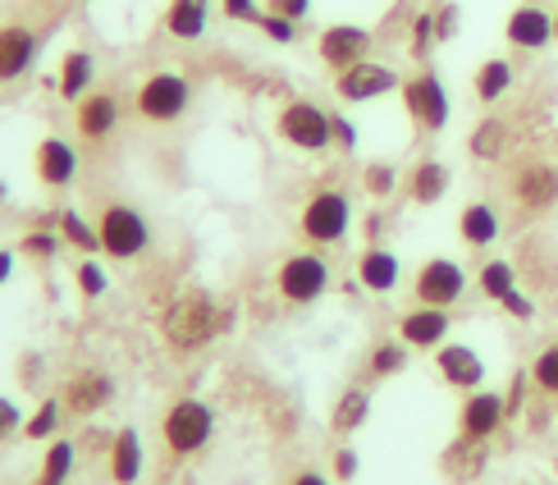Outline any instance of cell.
Returning <instances> with one entry per match:
<instances>
[{
  "label": "cell",
  "instance_id": "7402d4cb",
  "mask_svg": "<svg viewBox=\"0 0 558 485\" xmlns=\"http://www.w3.org/2000/svg\"><path fill=\"white\" fill-rule=\"evenodd\" d=\"M92 83H97V56L83 51V46L64 51V56H60V74H56V92H60V97H64L69 106H78L87 92H97Z\"/></svg>",
  "mask_w": 558,
  "mask_h": 485
},
{
  "label": "cell",
  "instance_id": "d4e9b609",
  "mask_svg": "<svg viewBox=\"0 0 558 485\" xmlns=\"http://www.w3.org/2000/svg\"><path fill=\"white\" fill-rule=\"evenodd\" d=\"M211 28V0H170L166 5V33L174 41H202Z\"/></svg>",
  "mask_w": 558,
  "mask_h": 485
},
{
  "label": "cell",
  "instance_id": "f1b7e54d",
  "mask_svg": "<svg viewBox=\"0 0 558 485\" xmlns=\"http://www.w3.org/2000/svg\"><path fill=\"white\" fill-rule=\"evenodd\" d=\"M366 417H371V395L362 385H348L339 395V403H335V412H330V431L335 435H353V431L366 426Z\"/></svg>",
  "mask_w": 558,
  "mask_h": 485
},
{
  "label": "cell",
  "instance_id": "7c38bea8",
  "mask_svg": "<svg viewBox=\"0 0 558 485\" xmlns=\"http://www.w3.org/2000/svg\"><path fill=\"white\" fill-rule=\"evenodd\" d=\"M78 170H83V156H78L74 143H64V137L51 133V137H41V143L33 147V174H37L41 189H51V193L74 189Z\"/></svg>",
  "mask_w": 558,
  "mask_h": 485
},
{
  "label": "cell",
  "instance_id": "b9f144b4",
  "mask_svg": "<svg viewBox=\"0 0 558 485\" xmlns=\"http://www.w3.org/2000/svg\"><path fill=\"white\" fill-rule=\"evenodd\" d=\"M220 14L234 19V23H257L266 10L257 5V0H220Z\"/></svg>",
  "mask_w": 558,
  "mask_h": 485
},
{
  "label": "cell",
  "instance_id": "7bdbcfd3",
  "mask_svg": "<svg viewBox=\"0 0 558 485\" xmlns=\"http://www.w3.org/2000/svg\"><path fill=\"white\" fill-rule=\"evenodd\" d=\"M458 23H462V10L453 5V0H449V5H439V10H435V33H439V41L458 37Z\"/></svg>",
  "mask_w": 558,
  "mask_h": 485
},
{
  "label": "cell",
  "instance_id": "1f68e13d",
  "mask_svg": "<svg viewBox=\"0 0 558 485\" xmlns=\"http://www.w3.org/2000/svg\"><path fill=\"white\" fill-rule=\"evenodd\" d=\"M472 156L476 160H499L504 151H508V124L504 120H495V114H490V120H481L476 129H472Z\"/></svg>",
  "mask_w": 558,
  "mask_h": 485
},
{
  "label": "cell",
  "instance_id": "2e32d148",
  "mask_svg": "<svg viewBox=\"0 0 558 485\" xmlns=\"http://www.w3.org/2000/svg\"><path fill=\"white\" fill-rule=\"evenodd\" d=\"M504 37H508V46H518V51H545V46L558 37L554 33V10L536 5V0H522V5L508 14Z\"/></svg>",
  "mask_w": 558,
  "mask_h": 485
},
{
  "label": "cell",
  "instance_id": "8d00e7d4",
  "mask_svg": "<svg viewBox=\"0 0 558 485\" xmlns=\"http://www.w3.org/2000/svg\"><path fill=\"white\" fill-rule=\"evenodd\" d=\"M531 385H536L541 395L558 399V343H549V349H541V357L531 362Z\"/></svg>",
  "mask_w": 558,
  "mask_h": 485
},
{
  "label": "cell",
  "instance_id": "836d02e7",
  "mask_svg": "<svg viewBox=\"0 0 558 485\" xmlns=\"http://www.w3.org/2000/svg\"><path fill=\"white\" fill-rule=\"evenodd\" d=\"M74 284H78V293L87 298V303H97V298L110 293V270H106L97 257H78V266H74Z\"/></svg>",
  "mask_w": 558,
  "mask_h": 485
},
{
  "label": "cell",
  "instance_id": "9c48e42d",
  "mask_svg": "<svg viewBox=\"0 0 558 485\" xmlns=\"http://www.w3.org/2000/svg\"><path fill=\"white\" fill-rule=\"evenodd\" d=\"M399 87H403V74L393 64H380V60H362L353 69H343V74H335V97L343 106H371Z\"/></svg>",
  "mask_w": 558,
  "mask_h": 485
},
{
  "label": "cell",
  "instance_id": "681fc988",
  "mask_svg": "<svg viewBox=\"0 0 558 485\" xmlns=\"http://www.w3.org/2000/svg\"><path fill=\"white\" fill-rule=\"evenodd\" d=\"M289 485H330V476H320V472H312V468H307V472H298Z\"/></svg>",
  "mask_w": 558,
  "mask_h": 485
},
{
  "label": "cell",
  "instance_id": "ba28073f",
  "mask_svg": "<svg viewBox=\"0 0 558 485\" xmlns=\"http://www.w3.org/2000/svg\"><path fill=\"white\" fill-rule=\"evenodd\" d=\"M330 280H335L330 262H325L320 252H293V257H284V262H279V270H275V289L293 307L320 303V298L330 293Z\"/></svg>",
  "mask_w": 558,
  "mask_h": 485
},
{
  "label": "cell",
  "instance_id": "d590c367",
  "mask_svg": "<svg viewBox=\"0 0 558 485\" xmlns=\"http://www.w3.org/2000/svg\"><path fill=\"white\" fill-rule=\"evenodd\" d=\"M362 189L371 202H385V197H393V189H399V170H393L389 160H371L362 170Z\"/></svg>",
  "mask_w": 558,
  "mask_h": 485
},
{
  "label": "cell",
  "instance_id": "f6af8a7d",
  "mask_svg": "<svg viewBox=\"0 0 558 485\" xmlns=\"http://www.w3.org/2000/svg\"><path fill=\"white\" fill-rule=\"evenodd\" d=\"M266 10L270 14H284V19H293V23H302L312 14V0H266Z\"/></svg>",
  "mask_w": 558,
  "mask_h": 485
},
{
  "label": "cell",
  "instance_id": "30bf717a",
  "mask_svg": "<svg viewBox=\"0 0 558 485\" xmlns=\"http://www.w3.org/2000/svg\"><path fill=\"white\" fill-rule=\"evenodd\" d=\"M462 293H468V270H462L453 257H430L416 266V280H412V298L422 307H453L462 303Z\"/></svg>",
  "mask_w": 558,
  "mask_h": 485
},
{
  "label": "cell",
  "instance_id": "e0dca14e",
  "mask_svg": "<svg viewBox=\"0 0 558 485\" xmlns=\"http://www.w3.org/2000/svg\"><path fill=\"white\" fill-rule=\"evenodd\" d=\"M110 399H114V380L106 372H97V366L74 372L60 389V403H64V412H74V417H92V412H101Z\"/></svg>",
  "mask_w": 558,
  "mask_h": 485
},
{
  "label": "cell",
  "instance_id": "f546056e",
  "mask_svg": "<svg viewBox=\"0 0 558 485\" xmlns=\"http://www.w3.org/2000/svg\"><path fill=\"white\" fill-rule=\"evenodd\" d=\"M476 289H481L485 298H490V303H504V298L518 289V266H513V262H504V257L485 262V266H481V275H476Z\"/></svg>",
  "mask_w": 558,
  "mask_h": 485
},
{
  "label": "cell",
  "instance_id": "f907efd6",
  "mask_svg": "<svg viewBox=\"0 0 558 485\" xmlns=\"http://www.w3.org/2000/svg\"><path fill=\"white\" fill-rule=\"evenodd\" d=\"M554 33H558V0H554Z\"/></svg>",
  "mask_w": 558,
  "mask_h": 485
},
{
  "label": "cell",
  "instance_id": "5b68a950",
  "mask_svg": "<svg viewBox=\"0 0 558 485\" xmlns=\"http://www.w3.org/2000/svg\"><path fill=\"white\" fill-rule=\"evenodd\" d=\"M399 97H403V110H408V120L416 124V133L435 137V133L449 129L453 101H449V87H445V78H439L435 69H416L412 78H403Z\"/></svg>",
  "mask_w": 558,
  "mask_h": 485
},
{
  "label": "cell",
  "instance_id": "5bb4252c",
  "mask_svg": "<svg viewBox=\"0 0 558 485\" xmlns=\"http://www.w3.org/2000/svg\"><path fill=\"white\" fill-rule=\"evenodd\" d=\"M504 417H508L504 395H495V389H472L468 403H462V412H458V431H462V440L485 445V440H495Z\"/></svg>",
  "mask_w": 558,
  "mask_h": 485
},
{
  "label": "cell",
  "instance_id": "c3c4849f",
  "mask_svg": "<svg viewBox=\"0 0 558 485\" xmlns=\"http://www.w3.org/2000/svg\"><path fill=\"white\" fill-rule=\"evenodd\" d=\"M14 266H19V252L14 247H0V289L14 280Z\"/></svg>",
  "mask_w": 558,
  "mask_h": 485
},
{
  "label": "cell",
  "instance_id": "ab89813d",
  "mask_svg": "<svg viewBox=\"0 0 558 485\" xmlns=\"http://www.w3.org/2000/svg\"><path fill=\"white\" fill-rule=\"evenodd\" d=\"M257 28H262L275 46H293V41H298V23L284 19V14H270V10H266V14L257 19Z\"/></svg>",
  "mask_w": 558,
  "mask_h": 485
},
{
  "label": "cell",
  "instance_id": "4dcf8cb0",
  "mask_svg": "<svg viewBox=\"0 0 558 485\" xmlns=\"http://www.w3.org/2000/svg\"><path fill=\"white\" fill-rule=\"evenodd\" d=\"M408 343L403 339H385V343H376L371 349V357H366V372L376 376V380H389V376H403V366H408Z\"/></svg>",
  "mask_w": 558,
  "mask_h": 485
},
{
  "label": "cell",
  "instance_id": "3957f363",
  "mask_svg": "<svg viewBox=\"0 0 558 485\" xmlns=\"http://www.w3.org/2000/svg\"><path fill=\"white\" fill-rule=\"evenodd\" d=\"M189 106H193V83L174 74V69H156L133 92V110L147 124H179L189 114Z\"/></svg>",
  "mask_w": 558,
  "mask_h": 485
},
{
  "label": "cell",
  "instance_id": "e575fe53",
  "mask_svg": "<svg viewBox=\"0 0 558 485\" xmlns=\"http://www.w3.org/2000/svg\"><path fill=\"white\" fill-rule=\"evenodd\" d=\"M60 422H64V403L60 399H46L28 422H23V435L28 440H56V431H60Z\"/></svg>",
  "mask_w": 558,
  "mask_h": 485
},
{
  "label": "cell",
  "instance_id": "ee69618b",
  "mask_svg": "<svg viewBox=\"0 0 558 485\" xmlns=\"http://www.w3.org/2000/svg\"><path fill=\"white\" fill-rule=\"evenodd\" d=\"M499 307H504L508 316H513V320H531V316H536V303H531V298H526L522 289H513V293H508Z\"/></svg>",
  "mask_w": 558,
  "mask_h": 485
},
{
  "label": "cell",
  "instance_id": "74e56055",
  "mask_svg": "<svg viewBox=\"0 0 558 485\" xmlns=\"http://www.w3.org/2000/svg\"><path fill=\"white\" fill-rule=\"evenodd\" d=\"M60 247H64V239L56 234V229H28L23 243H19V252H23V257H33V262H51Z\"/></svg>",
  "mask_w": 558,
  "mask_h": 485
},
{
  "label": "cell",
  "instance_id": "8992f818",
  "mask_svg": "<svg viewBox=\"0 0 558 485\" xmlns=\"http://www.w3.org/2000/svg\"><path fill=\"white\" fill-rule=\"evenodd\" d=\"M211 435H216V412L202 399H179V403H170L166 417H160V440H166V449L174 458L202 453L211 445Z\"/></svg>",
  "mask_w": 558,
  "mask_h": 485
},
{
  "label": "cell",
  "instance_id": "bcb514c9",
  "mask_svg": "<svg viewBox=\"0 0 558 485\" xmlns=\"http://www.w3.org/2000/svg\"><path fill=\"white\" fill-rule=\"evenodd\" d=\"M335 147L339 151H353L357 147V124L348 114H335Z\"/></svg>",
  "mask_w": 558,
  "mask_h": 485
},
{
  "label": "cell",
  "instance_id": "d6a6232c",
  "mask_svg": "<svg viewBox=\"0 0 558 485\" xmlns=\"http://www.w3.org/2000/svg\"><path fill=\"white\" fill-rule=\"evenodd\" d=\"M69 476H74V445L51 440V449H46V458H41L37 485H69Z\"/></svg>",
  "mask_w": 558,
  "mask_h": 485
},
{
  "label": "cell",
  "instance_id": "603a6c76",
  "mask_svg": "<svg viewBox=\"0 0 558 485\" xmlns=\"http://www.w3.org/2000/svg\"><path fill=\"white\" fill-rule=\"evenodd\" d=\"M399 280H403V262L393 257L389 247H366L362 257H357V284L366 289V293H393L399 289Z\"/></svg>",
  "mask_w": 558,
  "mask_h": 485
},
{
  "label": "cell",
  "instance_id": "7a4b0ae2",
  "mask_svg": "<svg viewBox=\"0 0 558 485\" xmlns=\"http://www.w3.org/2000/svg\"><path fill=\"white\" fill-rule=\"evenodd\" d=\"M275 133L284 147L320 156V151L335 147V110H325L316 101H289L275 114Z\"/></svg>",
  "mask_w": 558,
  "mask_h": 485
},
{
  "label": "cell",
  "instance_id": "6da1fadb",
  "mask_svg": "<svg viewBox=\"0 0 558 485\" xmlns=\"http://www.w3.org/2000/svg\"><path fill=\"white\" fill-rule=\"evenodd\" d=\"M160 330H166V343L174 353H193L202 343H211L220 335V307L211 293H183L170 303L166 320H160Z\"/></svg>",
  "mask_w": 558,
  "mask_h": 485
},
{
  "label": "cell",
  "instance_id": "484cf974",
  "mask_svg": "<svg viewBox=\"0 0 558 485\" xmlns=\"http://www.w3.org/2000/svg\"><path fill=\"white\" fill-rule=\"evenodd\" d=\"M513 83H518L513 60L490 56V60H485V64L476 69V74H472V97H476L481 106H495V101H504L508 92H513Z\"/></svg>",
  "mask_w": 558,
  "mask_h": 485
},
{
  "label": "cell",
  "instance_id": "f35d334b",
  "mask_svg": "<svg viewBox=\"0 0 558 485\" xmlns=\"http://www.w3.org/2000/svg\"><path fill=\"white\" fill-rule=\"evenodd\" d=\"M435 41H439V33H435V10H422L412 19V37H408V51L416 56V60H426L430 51H435Z\"/></svg>",
  "mask_w": 558,
  "mask_h": 485
},
{
  "label": "cell",
  "instance_id": "277c9868",
  "mask_svg": "<svg viewBox=\"0 0 558 485\" xmlns=\"http://www.w3.org/2000/svg\"><path fill=\"white\" fill-rule=\"evenodd\" d=\"M97 234H101V252L110 262H137L151 247V225L129 202H106L101 206L97 211Z\"/></svg>",
  "mask_w": 558,
  "mask_h": 485
},
{
  "label": "cell",
  "instance_id": "d6986e66",
  "mask_svg": "<svg viewBox=\"0 0 558 485\" xmlns=\"http://www.w3.org/2000/svg\"><path fill=\"white\" fill-rule=\"evenodd\" d=\"M449 330H453V320H449L445 307H422V303H416L412 312L399 316V339L408 343V349H422V353L445 349Z\"/></svg>",
  "mask_w": 558,
  "mask_h": 485
},
{
  "label": "cell",
  "instance_id": "816d5d0a",
  "mask_svg": "<svg viewBox=\"0 0 558 485\" xmlns=\"http://www.w3.org/2000/svg\"><path fill=\"white\" fill-rule=\"evenodd\" d=\"M5 193H10V189H5V183H0V202H5Z\"/></svg>",
  "mask_w": 558,
  "mask_h": 485
},
{
  "label": "cell",
  "instance_id": "ac0fdd59",
  "mask_svg": "<svg viewBox=\"0 0 558 485\" xmlns=\"http://www.w3.org/2000/svg\"><path fill=\"white\" fill-rule=\"evenodd\" d=\"M120 114H124V106L114 92H87V97L74 106V129H78L83 143H106V137L120 129Z\"/></svg>",
  "mask_w": 558,
  "mask_h": 485
},
{
  "label": "cell",
  "instance_id": "9a60e30c",
  "mask_svg": "<svg viewBox=\"0 0 558 485\" xmlns=\"http://www.w3.org/2000/svg\"><path fill=\"white\" fill-rule=\"evenodd\" d=\"M513 197L522 211H554L558 206V166H549V160H522L513 174Z\"/></svg>",
  "mask_w": 558,
  "mask_h": 485
},
{
  "label": "cell",
  "instance_id": "44dd1931",
  "mask_svg": "<svg viewBox=\"0 0 558 485\" xmlns=\"http://www.w3.org/2000/svg\"><path fill=\"white\" fill-rule=\"evenodd\" d=\"M453 189V170L445 166V160H435V156H422L416 166L408 170V183H403V193L416 202V206H439L449 197Z\"/></svg>",
  "mask_w": 558,
  "mask_h": 485
},
{
  "label": "cell",
  "instance_id": "4316f807",
  "mask_svg": "<svg viewBox=\"0 0 558 485\" xmlns=\"http://www.w3.org/2000/svg\"><path fill=\"white\" fill-rule=\"evenodd\" d=\"M143 440H137V431L124 426V431H114V440H110V481L114 485H137V476H143Z\"/></svg>",
  "mask_w": 558,
  "mask_h": 485
},
{
  "label": "cell",
  "instance_id": "83f0119b",
  "mask_svg": "<svg viewBox=\"0 0 558 485\" xmlns=\"http://www.w3.org/2000/svg\"><path fill=\"white\" fill-rule=\"evenodd\" d=\"M56 234L64 239V247H74L78 257H97V252H101L97 220H87L83 211H74V206H64V211L56 216Z\"/></svg>",
  "mask_w": 558,
  "mask_h": 485
},
{
  "label": "cell",
  "instance_id": "8fae6325",
  "mask_svg": "<svg viewBox=\"0 0 558 485\" xmlns=\"http://www.w3.org/2000/svg\"><path fill=\"white\" fill-rule=\"evenodd\" d=\"M371 46H376V33L362 28V23H330L316 37V56L330 74H343V69L371 60Z\"/></svg>",
  "mask_w": 558,
  "mask_h": 485
},
{
  "label": "cell",
  "instance_id": "ffe728a7",
  "mask_svg": "<svg viewBox=\"0 0 558 485\" xmlns=\"http://www.w3.org/2000/svg\"><path fill=\"white\" fill-rule=\"evenodd\" d=\"M435 372L445 385L472 395V389L485 385V357L472 349V343H445V349H435Z\"/></svg>",
  "mask_w": 558,
  "mask_h": 485
},
{
  "label": "cell",
  "instance_id": "4fadbf2b",
  "mask_svg": "<svg viewBox=\"0 0 558 485\" xmlns=\"http://www.w3.org/2000/svg\"><path fill=\"white\" fill-rule=\"evenodd\" d=\"M37 56H41V37L28 23H0V83L28 78Z\"/></svg>",
  "mask_w": 558,
  "mask_h": 485
},
{
  "label": "cell",
  "instance_id": "60d3db41",
  "mask_svg": "<svg viewBox=\"0 0 558 485\" xmlns=\"http://www.w3.org/2000/svg\"><path fill=\"white\" fill-rule=\"evenodd\" d=\"M23 422H28V417L19 412V403L0 395V440H14V435L23 431Z\"/></svg>",
  "mask_w": 558,
  "mask_h": 485
},
{
  "label": "cell",
  "instance_id": "52a82bcc",
  "mask_svg": "<svg viewBox=\"0 0 558 485\" xmlns=\"http://www.w3.org/2000/svg\"><path fill=\"white\" fill-rule=\"evenodd\" d=\"M298 229L312 247H335L348 239V229H353V202H348V193H339V189H320L307 197V206H302Z\"/></svg>",
  "mask_w": 558,
  "mask_h": 485
},
{
  "label": "cell",
  "instance_id": "7dc6e473",
  "mask_svg": "<svg viewBox=\"0 0 558 485\" xmlns=\"http://www.w3.org/2000/svg\"><path fill=\"white\" fill-rule=\"evenodd\" d=\"M357 468H362V463H357L353 449H339V453H335V476H339V481H353Z\"/></svg>",
  "mask_w": 558,
  "mask_h": 485
},
{
  "label": "cell",
  "instance_id": "cb8c5ba5",
  "mask_svg": "<svg viewBox=\"0 0 558 485\" xmlns=\"http://www.w3.org/2000/svg\"><path fill=\"white\" fill-rule=\"evenodd\" d=\"M499 234H504V220H499V211H495L490 202H468L458 211V239L468 243V247L481 252V247H490Z\"/></svg>",
  "mask_w": 558,
  "mask_h": 485
}]
</instances>
